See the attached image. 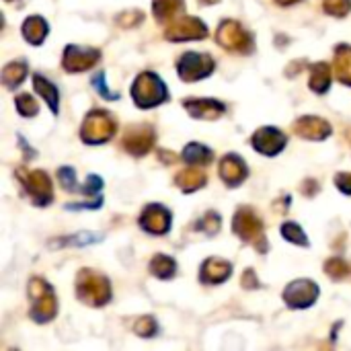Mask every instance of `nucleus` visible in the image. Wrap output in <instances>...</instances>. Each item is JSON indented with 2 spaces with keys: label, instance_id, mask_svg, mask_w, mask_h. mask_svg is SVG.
I'll return each instance as SVG.
<instances>
[{
  "label": "nucleus",
  "instance_id": "1",
  "mask_svg": "<svg viewBox=\"0 0 351 351\" xmlns=\"http://www.w3.org/2000/svg\"><path fill=\"white\" fill-rule=\"evenodd\" d=\"M76 296L88 306H105L111 300V284L105 276L82 269L76 276Z\"/></svg>",
  "mask_w": 351,
  "mask_h": 351
},
{
  "label": "nucleus",
  "instance_id": "2",
  "mask_svg": "<svg viewBox=\"0 0 351 351\" xmlns=\"http://www.w3.org/2000/svg\"><path fill=\"white\" fill-rule=\"evenodd\" d=\"M132 99L140 109H150L169 101V90L154 72H142L132 84Z\"/></svg>",
  "mask_w": 351,
  "mask_h": 351
},
{
  "label": "nucleus",
  "instance_id": "3",
  "mask_svg": "<svg viewBox=\"0 0 351 351\" xmlns=\"http://www.w3.org/2000/svg\"><path fill=\"white\" fill-rule=\"evenodd\" d=\"M29 298H31V319L39 325L49 323L58 313V302L49 284L41 278H33L29 282Z\"/></svg>",
  "mask_w": 351,
  "mask_h": 351
},
{
  "label": "nucleus",
  "instance_id": "4",
  "mask_svg": "<svg viewBox=\"0 0 351 351\" xmlns=\"http://www.w3.org/2000/svg\"><path fill=\"white\" fill-rule=\"evenodd\" d=\"M232 230L234 234L245 241L251 243L259 253L267 251V241H265V228L261 218L251 210V208H241L234 214V222H232Z\"/></svg>",
  "mask_w": 351,
  "mask_h": 351
},
{
  "label": "nucleus",
  "instance_id": "5",
  "mask_svg": "<svg viewBox=\"0 0 351 351\" xmlns=\"http://www.w3.org/2000/svg\"><path fill=\"white\" fill-rule=\"evenodd\" d=\"M117 132V121L107 111H90L80 128V138L86 144H103Z\"/></svg>",
  "mask_w": 351,
  "mask_h": 351
},
{
  "label": "nucleus",
  "instance_id": "6",
  "mask_svg": "<svg viewBox=\"0 0 351 351\" xmlns=\"http://www.w3.org/2000/svg\"><path fill=\"white\" fill-rule=\"evenodd\" d=\"M16 177L23 183L25 191L29 193V197L33 199L35 206L43 208V206H49L51 204L53 191H51V181H49L47 173H43V171L16 169Z\"/></svg>",
  "mask_w": 351,
  "mask_h": 351
},
{
  "label": "nucleus",
  "instance_id": "7",
  "mask_svg": "<svg viewBox=\"0 0 351 351\" xmlns=\"http://www.w3.org/2000/svg\"><path fill=\"white\" fill-rule=\"evenodd\" d=\"M216 39L228 51H239V53L253 51V39L239 21H222L216 31Z\"/></svg>",
  "mask_w": 351,
  "mask_h": 351
},
{
  "label": "nucleus",
  "instance_id": "8",
  "mask_svg": "<svg viewBox=\"0 0 351 351\" xmlns=\"http://www.w3.org/2000/svg\"><path fill=\"white\" fill-rule=\"evenodd\" d=\"M216 64L212 60V56L208 53H195V51H187L181 56V60L177 62V72L179 78L185 82H195L202 80L206 76H210L214 72Z\"/></svg>",
  "mask_w": 351,
  "mask_h": 351
},
{
  "label": "nucleus",
  "instance_id": "9",
  "mask_svg": "<svg viewBox=\"0 0 351 351\" xmlns=\"http://www.w3.org/2000/svg\"><path fill=\"white\" fill-rule=\"evenodd\" d=\"M101 58V51L95 47H86V45H68L64 49V58H62V66L66 72L76 74V72H84L88 68H93Z\"/></svg>",
  "mask_w": 351,
  "mask_h": 351
},
{
  "label": "nucleus",
  "instance_id": "10",
  "mask_svg": "<svg viewBox=\"0 0 351 351\" xmlns=\"http://www.w3.org/2000/svg\"><path fill=\"white\" fill-rule=\"evenodd\" d=\"M208 35V27L204 21L195 16H183L171 23L165 31V37L169 41H193V39H204Z\"/></svg>",
  "mask_w": 351,
  "mask_h": 351
},
{
  "label": "nucleus",
  "instance_id": "11",
  "mask_svg": "<svg viewBox=\"0 0 351 351\" xmlns=\"http://www.w3.org/2000/svg\"><path fill=\"white\" fill-rule=\"evenodd\" d=\"M319 298V286L311 280H296L284 290V302L290 308H308Z\"/></svg>",
  "mask_w": 351,
  "mask_h": 351
},
{
  "label": "nucleus",
  "instance_id": "12",
  "mask_svg": "<svg viewBox=\"0 0 351 351\" xmlns=\"http://www.w3.org/2000/svg\"><path fill=\"white\" fill-rule=\"evenodd\" d=\"M154 140H156V136L150 125H134V128L125 130L121 144H123L125 152H130L132 156H144L154 146Z\"/></svg>",
  "mask_w": 351,
  "mask_h": 351
},
{
  "label": "nucleus",
  "instance_id": "13",
  "mask_svg": "<svg viewBox=\"0 0 351 351\" xmlns=\"http://www.w3.org/2000/svg\"><path fill=\"white\" fill-rule=\"evenodd\" d=\"M140 226L148 234H167L171 230V212L160 204H150L140 216Z\"/></svg>",
  "mask_w": 351,
  "mask_h": 351
},
{
  "label": "nucleus",
  "instance_id": "14",
  "mask_svg": "<svg viewBox=\"0 0 351 351\" xmlns=\"http://www.w3.org/2000/svg\"><path fill=\"white\" fill-rule=\"evenodd\" d=\"M253 148L265 156H276L284 150L286 146V136L278 128H261L253 134L251 138Z\"/></svg>",
  "mask_w": 351,
  "mask_h": 351
},
{
  "label": "nucleus",
  "instance_id": "15",
  "mask_svg": "<svg viewBox=\"0 0 351 351\" xmlns=\"http://www.w3.org/2000/svg\"><path fill=\"white\" fill-rule=\"evenodd\" d=\"M294 132L304 140H325L331 136V123L317 115H304L294 123Z\"/></svg>",
  "mask_w": 351,
  "mask_h": 351
},
{
  "label": "nucleus",
  "instance_id": "16",
  "mask_svg": "<svg viewBox=\"0 0 351 351\" xmlns=\"http://www.w3.org/2000/svg\"><path fill=\"white\" fill-rule=\"evenodd\" d=\"M220 177L228 187H239L249 177V169H247V165H245V160L241 156L228 154L220 162Z\"/></svg>",
  "mask_w": 351,
  "mask_h": 351
},
{
  "label": "nucleus",
  "instance_id": "17",
  "mask_svg": "<svg viewBox=\"0 0 351 351\" xmlns=\"http://www.w3.org/2000/svg\"><path fill=\"white\" fill-rule=\"evenodd\" d=\"M185 109L191 117L195 119H218L224 111H226V105L216 101V99H187L185 103Z\"/></svg>",
  "mask_w": 351,
  "mask_h": 351
},
{
  "label": "nucleus",
  "instance_id": "18",
  "mask_svg": "<svg viewBox=\"0 0 351 351\" xmlns=\"http://www.w3.org/2000/svg\"><path fill=\"white\" fill-rule=\"evenodd\" d=\"M232 276V265L224 259L218 257H210L204 261L202 269H199V282L202 284H224L228 278Z\"/></svg>",
  "mask_w": 351,
  "mask_h": 351
},
{
  "label": "nucleus",
  "instance_id": "19",
  "mask_svg": "<svg viewBox=\"0 0 351 351\" xmlns=\"http://www.w3.org/2000/svg\"><path fill=\"white\" fill-rule=\"evenodd\" d=\"M47 31H49V25H47V21H45L43 16H37V14H35V16H29V19L23 23V37H25L29 43H33V45L43 43Z\"/></svg>",
  "mask_w": 351,
  "mask_h": 351
},
{
  "label": "nucleus",
  "instance_id": "20",
  "mask_svg": "<svg viewBox=\"0 0 351 351\" xmlns=\"http://www.w3.org/2000/svg\"><path fill=\"white\" fill-rule=\"evenodd\" d=\"M175 183L181 191L191 193V191H197L206 185V173L199 169H185L175 177Z\"/></svg>",
  "mask_w": 351,
  "mask_h": 351
},
{
  "label": "nucleus",
  "instance_id": "21",
  "mask_svg": "<svg viewBox=\"0 0 351 351\" xmlns=\"http://www.w3.org/2000/svg\"><path fill=\"white\" fill-rule=\"evenodd\" d=\"M308 84L319 95L327 93L329 86H331V68H329V64H325V62L315 64L311 68V80H308Z\"/></svg>",
  "mask_w": 351,
  "mask_h": 351
},
{
  "label": "nucleus",
  "instance_id": "22",
  "mask_svg": "<svg viewBox=\"0 0 351 351\" xmlns=\"http://www.w3.org/2000/svg\"><path fill=\"white\" fill-rule=\"evenodd\" d=\"M335 74L339 82L351 86V45H339L335 49Z\"/></svg>",
  "mask_w": 351,
  "mask_h": 351
},
{
  "label": "nucleus",
  "instance_id": "23",
  "mask_svg": "<svg viewBox=\"0 0 351 351\" xmlns=\"http://www.w3.org/2000/svg\"><path fill=\"white\" fill-rule=\"evenodd\" d=\"M33 88L45 99V103L51 107L53 113H58V103H60V95L53 82H49L47 78H43L41 74H33Z\"/></svg>",
  "mask_w": 351,
  "mask_h": 351
},
{
  "label": "nucleus",
  "instance_id": "24",
  "mask_svg": "<svg viewBox=\"0 0 351 351\" xmlns=\"http://www.w3.org/2000/svg\"><path fill=\"white\" fill-rule=\"evenodd\" d=\"M212 158H214V152L210 148H206L204 144H197V142L187 144L183 150V160L189 165H197V167L208 165V162H212Z\"/></svg>",
  "mask_w": 351,
  "mask_h": 351
},
{
  "label": "nucleus",
  "instance_id": "25",
  "mask_svg": "<svg viewBox=\"0 0 351 351\" xmlns=\"http://www.w3.org/2000/svg\"><path fill=\"white\" fill-rule=\"evenodd\" d=\"M150 271L152 276H156L158 280H171L175 278L177 274V263L173 257L169 255H156L152 261H150Z\"/></svg>",
  "mask_w": 351,
  "mask_h": 351
},
{
  "label": "nucleus",
  "instance_id": "26",
  "mask_svg": "<svg viewBox=\"0 0 351 351\" xmlns=\"http://www.w3.org/2000/svg\"><path fill=\"white\" fill-rule=\"evenodd\" d=\"M27 76V64L25 62H10L2 70V84L6 88H16Z\"/></svg>",
  "mask_w": 351,
  "mask_h": 351
},
{
  "label": "nucleus",
  "instance_id": "27",
  "mask_svg": "<svg viewBox=\"0 0 351 351\" xmlns=\"http://www.w3.org/2000/svg\"><path fill=\"white\" fill-rule=\"evenodd\" d=\"M183 8V0H152V10L154 16L162 23L171 21L179 10Z\"/></svg>",
  "mask_w": 351,
  "mask_h": 351
},
{
  "label": "nucleus",
  "instance_id": "28",
  "mask_svg": "<svg viewBox=\"0 0 351 351\" xmlns=\"http://www.w3.org/2000/svg\"><path fill=\"white\" fill-rule=\"evenodd\" d=\"M282 237H284L286 241L298 245V247H308V239H306L304 230H302L296 222H286V224L282 226Z\"/></svg>",
  "mask_w": 351,
  "mask_h": 351
},
{
  "label": "nucleus",
  "instance_id": "29",
  "mask_svg": "<svg viewBox=\"0 0 351 351\" xmlns=\"http://www.w3.org/2000/svg\"><path fill=\"white\" fill-rule=\"evenodd\" d=\"M220 224H222V220H220V214L218 212H208L197 224H195V230H199V232H206V234H216L218 230H220Z\"/></svg>",
  "mask_w": 351,
  "mask_h": 351
},
{
  "label": "nucleus",
  "instance_id": "30",
  "mask_svg": "<svg viewBox=\"0 0 351 351\" xmlns=\"http://www.w3.org/2000/svg\"><path fill=\"white\" fill-rule=\"evenodd\" d=\"M325 274L331 278V280H343V278H348V274H350V267H348V263L343 261V259H339V257H335V259H329L327 263H325Z\"/></svg>",
  "mask_w": 351,
  "mask_h": 351
},
{
  "label": "nucleus",
  "instance_id": "31",
  "mask_svg": "<svg viewBox=\"0 0 351 351\" xmlns=\"http://www.w3.org/2000/svg\"><path fill=\"white\" fill-rule=\"evenodd\" d=\"M323 8L331 16H346L351 10V0H323Z\"/></svg>",
  "mask_w": 351,
  "mask_h": 351
},
{
  "label": "nucleus",
  "instance_id": "32",
  "mask_svg": "<svg viewBox=\"0 0 351 351\" xmlns=\"http://www.w3.org/2000/svg\"><path fill=\"white\" fill-rule=\"evenodd\" d=\"M14 105H16V111L23 117H33V115H37V109H39L37 103H35V99L31 95H19L16 101H14Z\"/></svg>",
  "mask_w": 351,
  "mask_h": 351
},
{
  "label": "nucleus",
  "instance_id": "33",
  "mask_svg": "<svg viewBox=\"0 0 351 351\" xmlns=\"http://www.w3.org/2000/svg\"><path fill=\"white\" fill-rule=\"evenodd\" d=\"M134 331H136V335H140V337H152V335L158 331V325H156V321H154L152 317H142V319L136 321Z\"/></svg>",
  "mask_w": 351,
  "mask_h": 351
},
{
  "label": "nucleus",
  "instance_id": "34",
  "mask_svg": "<svg viewBox=\"0 0 351 351\" xmlns=\"http://www.w3.org/2000/svg\"><path fill=\"white\" fill-rule=\"evenodd\" d=\"M58 177H60V183L64 185V189H68V191H76V189H78L76 177H74V169L62 167V169L58 171Z\"/></svg>",
  "mask_w": 351,
  "mask_h": 351
},
{
  "label": "nucleus",
  "instance_id": "35",
  "mask_svg": "<svg viewBox=\"0 0 351 351\" xmlns=\"http://www.w3.org/2000/svg\"><path fill=\"white\" fill-rule=\"evenodd\" d=\"M95 86H97V93L101 95V97H105L107 101H115V99H119V95L117 93H111L109 88H107V84H105V74L103 72H99L97 76H95Z\"/></svg>",
  "mask_w": 351,
  "mask_h": 351
},
{
  "label": "nucleus",
  "instance_id": "36",
  "mask_svg": "<svg viewBox=\"0 0 351 351\" xmlns=\"http://www.w3.org/2000/svg\"><path fill=\"white\" fill-rule=\"evenodd\" d=\"M101 187H103V179L97 177V175H88L86 177V183H84V187H80V191L84 195H97L101 191Z\"/></svg>",
  "mask_w": 351,
  "mask_h": 351
},
{
  "label": "nucleus",
  "instance_id": "37",
  "mask_svg": "<svg viewBox=\"0 0 351 351\" xmlns=\"http://www.w3.org/2000/svg\"><path fill=\"white\" fill-rule=\"evenodd\" d=\"M142 19H144L142 12H138V10H128V12H121V14L117 16V23H119L121 27H134V25H138Z\"/></svg>",
  "mask_w": 351,
  "mask_h": 351
},
{
  "label": "nucleus",
  "instance_id": "38",
  "mask_svg": "<svg viewBox=\"0 0 351 351\" xmlns=\"http://www.w3.org/2000/svg\"><path fill=\"white\" fill-rule=\"evenodd\" d=\"M97 241H101L99 234H88V232H84V234H74V239H66V241H62V243H64V245H88V243H97Z\"/></svg>",
  "mask_w": 351,
  "mask_h": 351
},
{
  "label": "nucleus",
  "instance_id": "39",
  "mask_svg": "<svg viewBox=\"0 0 351 351\" xmlns=\"http://www.w3.org/2000/svg\"><path fill=\"white\" fill-rule=\"evenodd\" d=\"M335 185L341 193L351 195V173H339L335 175Z\"/></svg>",
  "mask_w": 351,
  "mask_h": 351
},
{
  "label": "nucleus",
  "instance_id": "40",
  "mask_svg": "<svg viewBox=\"0 0 351 351\" xmlns=\"http://www.w3.org/2000/svg\"><path fill=\"white\" fill-rule=\"evenodd\" d=\"M306 197H313V195H317L319 193V183L315 181V179H306L304 183H302V189H300Z\"/></svg>",
  "mask_w": 351,
  "mask_h": 351
},
{
  "label": "nucleus",
  "instance_id": "41",
  "mask_svg": "<svg viewBox=\"0 0 351 351\" xmlns=\"http://www.w3.org/2000/svg\"><path fill=\"white\" fill-rule=\"evenodd\" d=\"M243 286H245V288H249V290L259 288V282H257V278H255V271H253V269H247V271H245V276H243Z\"/></svg>",
  "mask_w": 351,
  "mask_h": 351
},
{
  "label": "nucleus",
  "instance_id": "42",
  "mask_svg": "<svg viewBox=\"0 0 351 351\" xmlns=\"http://www.w3.org/2000/svg\"><path fill=\"white\" fill-rule=\"evenodd\" d=\"M278 4H282V6H290V4H296L298 0H276Z\"/></svg>",
  "mask_w": 351,
  "mask_h": 351
},
{
  "label": "nucleus",
  "instance_id": "43",
  "mask_svg": "<svg viewBox=\"0 0 351 351\" xmlns=\"http://www.w3.org/2000/svg\"><path fill=\"white\" fill-rule=\"evenodd\" d=\"M204 4H216V2H220V0H202Z\"/></svg>",
  "mask_w": 351,
  "mask_h": 351
}]
</instances>
